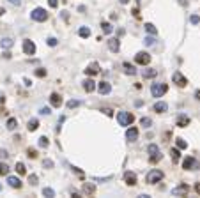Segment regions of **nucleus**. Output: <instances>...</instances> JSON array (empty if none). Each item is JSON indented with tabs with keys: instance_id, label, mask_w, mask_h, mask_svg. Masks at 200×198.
<instances>
[{
	"instance_id": "obj_45",
	"label": "nucleus",
	"mask_w": 200,
	"mask_h": 198,
	"mask_svg": "<svg viewBox=\"0 0 200 198\" xmlns=\"http://www.w3.org/2000/svg\"><path fill=\"white\" fill-rule=\"evenodd\" d=\"M29 181H30L32 186H36V184H37V175H30V179H29Z\"/></svg>"
},
{
	"instance_id": "obj_1",
	"label": "nucleus",
	"mask_w": 200,
	"mask_h": 198,
	"mask_svg": "<svg viewBox=\"0 0 200 198\" xmlns=\"http://www.w3.org/2000/svg\"><path fill=\"white\" fill-rule=\"evenodd\" d=\"M167 90H168V85L167 83H152V87H151L152 97H161Z\"/></svg>"
},
{
	"instance_id": "obj_24",
	"label": "nucleus",
	"mask_w": 200,
	"mask_h": 198,
	"mask_svg": "<svg viewBox=\"0 0 200 198\" xmlns=\"http://www.w3.org/2000/svg\"><path fill=\"white\" fill-rule=\"evenodd\" d=\"M0 44H2V48H6V50H9L13 44H14V42H13V39L11 37H4L2 41H0Z\"/></svg>"
},
{
	"instance_id": "obj_54",
	"label": "nucleus",
	"mask_w": 200,
	"mask_h": 198,
	"mask_svg": "<svg viewBox=\"0 0 200 198\" xmlns=\"http://www.w3.org/2000/svg\"><path fill=\"white\" fill-rule=\"evenodd\" d=\"M119 2H121V4H128V2H129V0H119Z\"/></svg>"
},
{
	"instance_id": "obj_28",
	"label": "nucleus",
	"mask_w": 200,
	"mask_h": 198,
	"mask_svg": "<svg viewBox=\"0 0 200 198\" xmlns=\"http://www.w3.org/2000/svg\"><path fill=\"white\" fill-rule=\"evenodd\" d=\"M101 27H103V32H105V34H112V30H114V28H112V25H110L108 21H103Z\"/></svg>"
},
{
	"instance_id": "obj_39",
	"label": "nucleus",
	"mask_w": 200,
	"mask_h": 198,
	"mask_svg": "<svg viewBox=\"0 0 200 198\" xmlns=\"http://www.w3.org/2000/svg\"><path fill=\"white\" fill-rule=\"evenodd\" d=\"M39 113H41V115H50L52 112H50L48 106H43V108H39Z\"/></svg>"
},
{
	"instance_id": "obj_32",
	"label": "nucleus",
	"mask_w": 200,
	"mask_h": 198,
	"mask_svg": "<svg viewBox=\"0 0 200 198\" xmlns=\"http://www.w3.org/2000/svg\"><path fill=\"white\" fill-rule=\"evenodd\" d=\"M43 195L48 196V198H53V196H55V191H53L52 188H44V189H43Z\"/></svg>"
},
{
	"instance_id": "obj_26",
	"label": "nucleus",
	"mask_w": 200,
	"mask_h": 198,
	"mask_svg": "<svg viewBox=\"0 0 200 198\" xmlns=\"http://www.w3.org/2000/svg\"><path fill=\"white\" fill-rule=\"evenodd\" d=\"M170 156H172V161H179V156H181V154H179V147H175V149H172L170 150Z\"/></svg>"
},
{
	"instance_id": "obj_27",
	"label": "nucleus",
	"mask_w": 200,
	"mask_h": 198,
	"mask_svg": "<svg viewBox=\"0 0 200 198\" xmlns=\"http://www.w3.org/2000/svg\"><path fill=\"white\" fill-rule=\"evenodd\" d=\"M78 34H80V37H89V35H91V28H89V27H80Z\"/></svg>"
},
{
	"instance_id": "obj_17",
	"label": "nucleus",
	"mask_w": 200,
	"mask_h": 198,
	"mask_svg": "<svg viewBox=\"0 0 200 198\" xmlns=\"http://www.w3.org/2000/svg\"><path fill=\"white\" fill-rule=\"evenodd\" d=\"M82 189H83V193H85L87 196H92V195H94V191H96V186H94V184H91V182H85Z\"/></svg>"
},
{
	"instance_id": "obj_34",
	"label": "nucleus",
	"mask_w": 200,
	"mask_h": 198,
	"mask_svg": "<svg viewBox=\"0 0 200 198\" xmlns=\"http://www.w3.org/2000/svg\"><path fill=\"white\" fill-rule=\"evenodd\" d=\"M16 172H18L20 175H23V173L27 172V168H25V165H23V163H16Z\"/></svg>"
},
{
	"instance_id": "obj_33",
	"label": "nucleus",
	"mask_w": 200,
	"mask_h": 198,
	"mask_svg": "<svg viewBox=\"0 0 200 198\" xmlns=\"http://www.w3.org/2000/svg\"><path fill=\"white\" fill-rule=\"evenodd\" d=\"M144 42H145V46H152L154 42H156V39H154V37H152V34H151V35H147V37L144 39Z\"/></svg>"
},
{
	"instance_id": "obj_47",
	"label": "nucleus",
	"mask_w": 200,
	"mask_h": 198,
	"mask_svg": "<svg viewBox=\"0 0 200 198\" xmlns=\"http://www.w3.org/2000/svg\"><path fill=\"white\" fill-rule=\"evenodd\" d=\"M48 4H50V7H57L59 6V0H48Z\"/></svg>"
},
{
	"instance_id": "obj_14",
	"label": "nucleus",
	"mask_w": 200,
	"mask_h": 198,
	"mask_svg": "<svg viewBox=\"0 0 200 198\" xmlns=\"http://www.w3.org/2000/svg\"><path fill=\"white\" fill-rule=\"evenodd\" d=\"M152 108H154V112H156V113H165L167 110H168V104H167V103H163V101H158V103L154 104Z\"/></svg>"
},
{
	"instance_id": "obj_53",
	"label": "nucleus",
	"mask_w": 200,
	"mask_h": 198,
	"mask_svg": "<svg viewBox=\"0 0 200 198\" xmlns=\"http://www.w3.org/2000/svg\"><path fill=\"white\" fill-rule=\"evenodd\" d=\"M195 97H197V99L200 101V90H197V92H195Z\"/></svg>"
},
{
	"instance_id": "obj_16",
	"label": "nucleus",
	"mask_w": 200,
	"mask_h": 198,
	"mask_svg": "<svg viewBox=\"0 0 200 198\" xmlns=\"http://www.w3.org/2000/svg\"><path fill=\"white\" fill-rule=\"evenodd\" d=\"M7 182H9L11 188H16V189L21 188V181H20L18 177H14V175H9V177H7Z\"/></svg>"
},
{
	"instance_id": "obj_22",
	"label": "nucleus",
	"mask_w": 200,
	"mask_h": 198,
	"mask_svg": "<svg viewBox=\"0 0 200 198\" xmlns=\"http://www.w3.org/2000/svg\"><path fill=\"white\" fill-rule=\"evenodd\" d=\"M122 65H124V73H126V74H131V76H133V74H137V69H135V65H131L129 62H124Z\"/></svg>"
},
{
	"instance_id": "obj_20",
	"label": "nucleus",
	"mask_w": 200,
	"mask_h": 198,
	"mask_svg": "<svg viewBox=\"0 0 200 198\" xmlns=\"http://www.w3.org/2000/svg\"><path fill=\"white\" fill-rule=\"evenodd\" d=\"M83 89H85L87 92H92V90L96 89V81H94V80H91V78L85 80V81H83Z\"/></svg>"
},
{
	"instance_id": "obj_5",
	"label": "nucleus",
	"mask_w": 200,
	"mask_h": 198,
	"mask_svg": "<svg viewBox=\"0 0 200 198\" xmlns=\"http://www.w3.org/2000/svg\"><path fill=\"white\" fill-rule=\"evenodd\" d=\"M147 152L151 154V161H152V163H156V161L161 159V154H160V147H158V145L151 143V145L147 147Z\"/></svg>"
},
{
	"instance_id": "obj_11",
	"label": "nucleus",
	"mask_w": 200,
	"mask_h": 198,
	"mask_svg": "<svg viewBox=\"0 0 200 198\" xmlns=\"http://www.w3.org/2000/svg\"><path fill=\"white\" fill-rule=\"evenodd\" d=\"M98 90H99V94L106 96V94L112 92V85H110L108 81H101V83H98Z\"/></svg>"
},
{
	"instance_id": "obj_6",
	"label": "nucleus",
	"mask_w": 200,
	"mask_h": 198,
	"mask_svg": "<svg viewBox=\"0 0 200 198\" xmlns=\"http://www.w3.org/2000/svg\"><path fill=\"white\" fill-rule=\"evenodd\" d=\"M188 191H190V188H188L186 184H179V186L172 188V195H174V196H186Z\"/></svg>"
},
{
	"instance_id": "obj_43",
	"label": "nucleus",
	"mask_w": 200,
	"mask_h": 198,
	"mask_svg": "<svg viewBox=\"0 0 200 198\" xmlns=\"http://www.w3.org/2000/svg\"><path fill=\"white\" fill-rule=\"evenodd\" d=\"M36 76H39V78L46 76V69H43V67H41V69H37V71H36Z\"/></svg>"
},
{
	"instance_id": "obj_46",
	"label": "nucleus",
	"mask_w": 200,
	"mask_h": 198,
	"mask_svg": "<svg viewBox=\"0 0 200 198\" xmlns=\"http://www.w3.org/2000/svg\"><path fill=\"white\" fill-rule=\"evenodd\" d=\"M9 4H13V6L20 7V6H21V0H9Z\"/></svg>"
},
{
	"instance_id": "obj_15",
	"label": "nucleus",
	"mask_w": 200,
	"mask_h": 198,
	"mask_svg": "<svg viewBox=\"0 0 200 198\" xmlns=\"http://www.w3.org/2000/svg\"><path fill=\"white\" fill-rule=\"evenodd\" d=\"M188 124H190V117L186 113H181L179 117H177V126L179 127H186Z\"/></svg>"
},
{
	"instance_id": "obj_30",
	"label": "nucleus",
	"mask_w": 200,
	"mask_h": 198,
	"mask_svg": "<svg viewBox=\"0 0 200 198\" xmlns=\"http://www.w3.org/2000/svg\"><path fill=\"white\" fill-rule=\"evenodd\" d=\"M140 124H142L144 127H151V126H152V120H151L149 117H142V119H140Z\"/></svg>"
},
{
	"instance_id": "obj_23",
	"label": "nucleus",
	"mask_w": 200,
	"mask_h": 198,
	"mask_svg": "<svg viewBox=\"0 0 200 198\" xmlns=\"http://www.w3.org/2000/svg\"><path fill=\"white\" fill-rule=\"evenodd\" d=\"M156 74H158V69H152V67H147V69H144V73H142L144 78H154Z\"/></svg>"
},
{
	"instance_id": "obj_2",
	"label": "nucleus",
	"mask_w": 200,
	"mask_h": 198,
	"mask_svg": "<svg viewBox=\"0 0 200 198\" xmlns=\"http://www.w3.org/2000/svg\"><path fill=\"white\" fill-rule=\"evenodd\" d=\"M30 18H32L34 21H46V19H48V13L44 11L43 7H36V9L30 13Z\"/></svg>"
},
{
	"instance_id": "obj_19",
	"label": "nucleus",
	"mask_w": 200,
	"mask_h": 198,
	"mask_svg": "<svg viewBox=\"0 0 200 198\" xmlns=\"http://www.w3.org/2000/svg\"><path fill=\"white\" fill-rule=\"evenodd\" d=\"M85 73H87V74H91V76L98 74V73H99V65H98L96 62H92V64H91V65H89V67L85 69Z\"/></svg>"
},
{
	"instance_id": "obj_3",
	"label": "nucleus",
	"mask_w": 200,
	"mask_h": 198,
	"mask_svg": "<svg viewBox=\"0 0 200 198\" xmlns=\"http://www.w3.org/2000/svg\"><path fill=\"white\" fill-rule=\"evenodd\" d=\"M117 120H119V124H121V126H131V124H133V120H135V117H133L131 113H128V112H119Z\"/></svg>"
},
{
	"instance_id": "obj_12",
	"label": "nucleus",
	"mask_w": 200,
	"mask_h": 198,
	"mask_svg": "<svg viewBox=\"0 0 200 198\" xmlns=\"http://www.w3.org/2000/svg\"><path fill=\"white\" fill-rule=\"evenodd\" d=\"M126 138H128L129 142H137V138H138V129H137V127H129V129L126 131Z\"/></svg>"
},
{
	"instance_id": "obj_55",
	"label": "nucleus",
	"mask_w": 200,
	"mask_h": 198,
	"mask_svg": "<svg viewBox=\"0 0 200 198\" xmlns=\"http://www.w3.org/2000/svg\"><path fill=\"white\" fill-rule=\"evenodd\" d=\"M4 13H6V11H4V7H0V16H2Z\"/></svg>"
},
{
	"instance_id": "obj_31",
	"label": "nucleus",
	"mask_w": 200,
	"mask_h": 198,
	"mask_svg": "<svg viewBox=\"0 0 200 198\" xmlns=\"http://www.w3.org/2000/svg\"><path fill=\"white\" fill-rule=\"evenodd\" d=\"M16 126H18V120H16V119H9V120H7V129H9V131L16 129Z\"/></svg>"
},
{
	"instance_id": "obj_4",
	"label": "nucleus",
	"mask_w": 200,
	"mask_h": 198,
	"mask_svg": "<svg viewBox=\"0 0 200 198\" xmlns=\"http://www.w3.org/2000/svg\"><path fill=\"white\" fill-rule=\"evenodd\" d=\"M163 179V172L161 170H151L149 173H147V182L149 184H156V182H160Z\"/></svg>"
},
{
	"instance_id": "obj_13",
	"label": "nucleus",
	"mask_w": 200,
	"mask_h": 198,
	"mask_svg": "<svg viewBox=\"0 0 200 198\" xmlns=\"http://www.w3.org/2000/svg\"><path fill=\"white\" fill-rule=\"evenodd\" d=\"M124 181H126V184H129V186H135V184H137V175H135V172H126V173H124Z\"/></svg>"
},
{
	"instance_id": "obj_52",
	"label": "nucleus",
	"mask_w": 200,
	"mask_h": 198,
	"mask_svg": "<svg viewBox=\"0 0 200 198\" xmlns=\"http://www.w3.org/2000/svg\"><path fill=\"white\" fill-rule=\"evenodd\" d=\"M195 191H197V193H198V195H200V182H198V184H197V186H195Z\"/></svg>"
},
{
	"instance_id": "obj_8",
	"label": "nucleus",
	"mask_w": 200,
	"mask_h": 198,
	"mask_svg": "<svg viewBox=\"0 0 200 198\" xmlns=\"http://www.w3.org/2000/svg\"><path fill=\"white\" fill-rule=\"evenodd\" d=\"M172 80H174V83H175L177 87H184V85L188 83V80H186V78L179 73V71H175V73L172 74Z\"/></svg>"
},
{
	"instance_id": "obj_48",
	"label": "nucleus",
	"mask_w": 200,
	"mask_h": 198,
	"mask_svg": "<svg viewBox=\"0 0 200 198\" xmlns=\"http://www.w3.org/2000/svg\"><path fill=\"white\" fill-rule=\"evenodd\" d=\"M7 156H9V154H7V150H4V149H2V150H0V158H4V159H6Z\"/></svg>"
},
{
	"instance_id": "obj_41",
	"label": "nucleus",
	"mask_w": 200,
	"mask_h": 198,
	"mask_svg": "<svg viewBox=\"0 0 200 198\" xmlns=\"http://www.w3.org/2000/svg\"><path fill=\"white\" fill-rule=\"evenodd\" d=\"M27 156H29V158H32V159H34V158H36V156H37V152H36V149H29V150H27Z\"/></svg>"
},
{
	"instance_id": "obj_51",
	"label": "nucleus",
	"mask_w": 200,
	"mask_h": 198,
	"mask_svg": "<svg viewBox=\"0 0 200 198\" xmlns=\"http://www.w3.org/2000/svg\"><path fill=\"white\" fill-rule=\"evenodd\" d=\"M4 58H11V53L9 51H4Z\"/></svg>"
},
{
	"instance_id": "obj_56",
	"label": "nucleus",
	"mask_w": 200,
	"mask_h": 198,
	"mask_svg": "<svg viewBox=\"0 0 200 198\" xmlns=\"http://www.w3.org/2000/svg\"><path fill=\"white\" fill-rule=\"evenodd\" d=\"M0 191H2V184H0Z\"/></svg>"
},
{
	"instance_id": "obj_25",
	"label": "nucleus",
	"mask_w": 200,
	"mask_h": 198,
	"mask_svg": "<svg viewBox=\"0 0 200 198\" xmlns=\"http://www.w3.org/2000/svg\"><path fill=\"white\" fill-rule=\"evenodd\" d=\"M27 127H29V131H36V129L39 127L37 119H30V120H29V124H27Z\"/></svg>"
},
{
	"instance_id": "obj_50",
	"label": "nucleus",
	"mask_w": 200,
	"mask_h": 198,
	"mask_svg": "<svg viewBox=\"0 0 200 198\" xmlns=\"http://www.w3.org/2000/svg\"><path fill=\"white\" fill-rule=\"evenodd\" d=\"M4 101H6V97H4V94L0 92V104H4Z\"/></svg>"
},
{
	"instance_id": "obj_10",
	"label": "nucleus",
	"mask_w": 200,
	"mask_h": 198,
	"mask_svg": "<svg viewBox=\"0 0 200 198\" xmlns=\"http://www.w3.org/2000/svg\"><path fill=\"white\" fill-rule=\"evenodd\" d=\"M135 60H137V64H142V65H147V64L151 62V55H149V53H145V51H140V53H137V57H135Z\"/></svg>"
},
{
	"instance_id": "obj_49",
	"label": "nucleus",
	"mask_w": 200,
	"mask_h": 198,
	"mask_svg": "<svg viewBox=\"0 0 200 198\" xmlns=\"http://www.w3.org/2000/svg\"><path fill=\"white\" fill-rule=\"evenodd\" d=\"M103 112H105L106 115H110V117H112V110H108V108H105V110H103Z\"/></svg>"
},
{
	"instance_id": "obj_9",
	"label": "nucleus",
	"mask_w": 200,
	"mask_h": 198,
	"mask_svg": "<svg viewBox=\"0 0 200 198\" xmlns=\"http://www.w3.org/2000/svg\"><path fill=\"white\" fill-rule=\"evenodd\" d=\"M23 51H25V55H34L36 53V44L30 39H25L23 41Z\"/></svg>"
},
{
	"instance_id": "obj_44",
	"label": "nucleus",
	"mask_w": 200,
	"mask_h": 198,
	"mask_svg": "<svg viewBox=\"0 0 200 198\" xmlns=\"http://www.w3.org/2000/svg\"><path fill=\"white\" fill-rule=\"evenodd\" d=\"M43 166H46V168H53V161H52V159H44V161H43Z\"/></svg>"
},
{
	"instance_id": "obj_36",
	"label": "nucleus",
	"mask_w": 200,
	"mask_h": 198,
	"mask_svg": "<svg viewBox=\"0 0 200 198\" xmlns=\"http://www.w3.org/2000/svg\"><path fill=\"white\" fill-rule=\"evenodd\" d=\"M175 145L179 147V149H186V147H188V143H186L183 138H177V140H175Z\"/></svg>"
},
{
	"instance_id": "obj_29",
	"label": "nucleus",
	"mask_w": 200,
	"mask_h": 198,
	"mask_svg": "<svg viewBox=\"0 0 200 198\" xmlns=\"http://www.w3.org/2000/svg\"><path fill=\"white\" fill-rule=\"evenodd\" d=\"M145 30H147L149 34H152V35H154V34H158V28L154 27L152 23H145Z\"/></svg>"
},
{
	"instance_id": "obj_40",
	"label": "nucleus",
	"mask_w": 200,
	"mask_h": 198,
	"mask_svg": "<svg viewBox=\"0 0 200 198\" xmlns=\"http://www.w3.org/2000/svg\"><path fill=\"white\" fill-rule=\"evenodd\" d=\"M190 21H191V23H193V25H198V23H200V16H197V14H193V16L190 18Z\"/></svg>"
},
{
	"instance_id": "obj_35",
	"label": "nucleus",
	"mask_w": 200,
	"mask_h": 198,
	"mask_svg": "<svg viewBox=\"0 0 200 198\" xmlns=\"http://www.w3.org/2000/svg\"><path fill=\"white\" fill-rule=\"evenodd\" d=\"M9 173V166L6 163H0V175H7Z\"/></svg>"
},
{
	"instance_id": "obj_38",
	"label": "nucleus",
	"mask_w": 200,
	"mask_h": 198,
	"mask_svg": "<svg viewBox=\"0 0 200 198\" xmlns=\"http://www.w3.org/2000/svg\"><path fill=\"white\" fill-rule=\"evenodd\" d=\"M82 103L80 101H75V99H71V101H68V108L71 110V108H76V106H80Z\"/></svg>"
},
{
	"instance_id": "obj_7",
	"label": "nucleus",
	"mask_w": 200,
	"mask_h": 198,
	"mask_svg": "<svg viewBox=\"0 0 200 198\" xmlns=\"http://www.w3.org/2000/svg\"><path fill=\"white\" fill-rule=\"evenodd\" d=\"M183 166H184V170H197V168H200V163L195 158H186L183 161Z\"/></svg>"
},
{
	"instance_id": "obj_18",
	"label": "nucleus",
	"mask_w": 200,
	"mask_h": 198,
	"mask_svg": "<svg viewBox=\"0 0 200 198\" xmlns=\"http://www.w3.org/2000/svg\"><path fill=\"white\" fill-rule=\"evenodd\" d=\"M108 48L117 53V51L121 50V42H119V39H117V37H115V39H110V41H108Z\"/></svg>"
},
{
	"instance_id": "obj_42",
	"label": "nucleus",
	"mask_w": 200,
	"mask_h": 198,
	"mask_svg": "<svg viewBox=\"0 0 200 198\" xmlns=\"http://www.w3.org/2000/svg\"><path fill=\"white\" fill-rule=\"evenodd\" d=\"M46 42H48V46H57V39L55 37H48Z\"/></svg>"
},
{
	"instance_id": "obj_37",
	"label": "nucleus",
	"mask_w": 200,
	"mask_h": 198,
	"mask_svg": "<svg viewBox=\"0 0 200 198\" xmlns=\"http://www.w3.org/2000/svg\"><path fill=\"white\" fill-rule=\"evenodd\" d=\"M37 143H39V147H48V143H50V142H48V138H46V136H41Z\"/></svg>"
},
{
	"instance_id": "obj_21",
	"label": "nucleus",
	"mask_w": 200,
	"mask_h": 198,
	"mask_svg": "<svg viewBox=\"0 0 200 198\" xmlns=\"http://www.w3.org/2000/svg\"><path fill=\"white\" fill-rule=\"evenodd\" d=\"M50 103H52V106L59 108V106L62 104V97H60L59 94H52V96H50Z\"/></svg>"
}]
</instances>
